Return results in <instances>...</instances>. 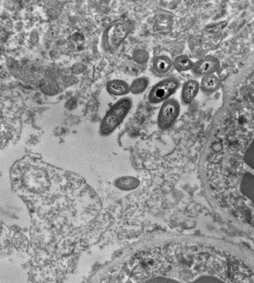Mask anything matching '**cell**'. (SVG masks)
<instances>
[{
	"instance_id": "12",
	"label": "cell",
	"mask_w": 254,
	"mask_h": 283,
	"mask_svg": "<svg viewBox=\"0 0 254 283\" xmlns=\"http://www.w3.org/2000/svg\"><path fill=\"white\" fill-rule=\"evenodd\" d=\"M149 84V79L146 76H141L134 79L129 85L130 92L134 94L143 93Z\"/></svg>"
},
{
	"instance_id": "10",
	"label": "cell",
	"mask_w": 254,
	"mask_h": 283,
	"mask_svg": "<svg viewBox=\"0 0 254 283\" xmlns=\"http://www.w3.org/2000/svg\"><path fill=\"white\" fill-rule=\"evenodd\" d=\"M139 181L132 176H124L117 179L116 186L124 190H130L136 189L139 185Z\"/></svg>"
},
{
	"instance_id": "8",
	"label": "cell",
	"mask_w": 254,
	"mask_h": 283,
	"mask_svg": "<svg viewBox=\"0 0 254 283\" xmlns=\"http://www.w3.org/2000/svg\"><path fill=\"white\" fill-rule=\"evenodd\" d=\"M173 66V61L166 55L155 56L152 62V71L157 75H165L168 73Z\"/></svg>"
},
{
	"instance_id": "2",
	"label": "cell",
	"mask_w": 254,
	"mask_h": 283,
	"mask_svg": "<svg viewBox=\"0 0 254 283\" xmlns=\"http://www.w3.org/2000/svg\"><path fill=\"white\" fill-rule=\"evenodd\" d=\"M132 105L129 97H123L118 100L110 108L104 117L101 132L104 135L113 132L123 121Z\"/></svg>"
},
{
	"instance_id": "3",
	"label": "cell",
	"mask_w": 254,
	"mask_h": 283,
	"mask_svg": "<svg viewBox=\"0 0 254 283\" xmlns=\"http://www.w3.org/2000/svg\"><path fill=\"white\" fill-rule=\"evenodd\" d=\"M131 29L130 23L124 19L113 21L106 28L103 35L105 47L111 50L118 48L128 36Z\"/></svg>"
},
{
	"instance_id": "11",
	"label": "cell",
	"mask_w": 254,
	"mask_h": 283,
	"mask_svg": "<svg viewBox=\"0 0 254 283\" xmlns=\"http://www.w3.org/2000/svg\"><path fill=\"white\" fill-rule=\"evenodd\" d=\"M219 84V79L212 74L202 77L200 82V87L204 92H211L216 90Z\"/></svg>"
},
{
	"instance_id": "5",
	"label": "cell",
	"mask_w": 254,
	"mask_h": 283,
	"mask_svg": "<svg viewBox=\"0 0 254 283\" xmlns=\"http://www.w3.org/2000/svg\"><path fill=\"white\" fill-rule=\"evenodd\" d=\"M180 105L175 98H169L162 104L157 116V124L162 130H167L173 125L180 112Z\"/></svg>"
},
{
	"instance_id": "6",
	"label": "cell",
	"mask_w": 254,
	"mask_h": 283,
	"mask_svg": "<svg viewBox=\"0 0 254 283\" xmlns=\"http://www.w3.org/2000/svg\"><path fill=\"white\" fill-rule=\"evenodd\" d=\"M219 67V60L212 56H206L193 62L192 72L197 76L212 74Z\"/></svg>"
},
{
	"instance_id": "9",
	"label": "cell",
	"mask_w": 254,
	"mask_h": 283,
	"mask_svg": "<svg viewBox=\"0 0 254 283\" xmlns=\"http://www.w3.org/2000/svg\"><path fill=\"white\" fill-rule=\"evenodd\" d=\"M107 90L110 94L117 96L125 95L130 92L129 85L126 81L120 79L109 82Z\"/></svg>"
},
{
	"instance_id": "13",
	"label": "cell",
	"mask_w": 254,
	"mask_h": 283,
	"mask_svg": "<svg viewBox=\"0 0 254 283\" xmlns=\"http://www.w3.org/2000/svg\"><path fill=\"white\" fill-rule=\"evenodd\" d=\"M193 62L186 55L177 56L173 61V66L179 72H185L191 70Z\"/></svg>"
},
{
	"instance_id": "1",
	"label": "cell",
	"mask_w": 254,
	"mask_h": 283,
	"mask_svg": "<svg viewBox=\"0 0 254 283\" xmlns=\"http://www.w3.org/2000/svg\"><path fill=\"white\" fill-rule=\"evenodd\" d=\"M162 261L161 257L157 253H142L131 260V275L137 280L150 277L161 268Z\"/></svg>"
},
{
	"instance_id": "14",
	"label": "cell",
	"mask_w": 254,
	"mask_h": 283,
	"mask_svg": "<svg viewBox=\"0 0 254 283\" xmlns=\"http://www.w3.org/2000/svg\"><path fill=\"white\" fill-rule=\"evenodd\" d=\"M132 58L136 63L144 64L148 61L149 58V54L146 50L138 49L133 51Z\"/></svg>"
},
{
	"instance_id": "4",
	"label": "cell",
	"mask_w": 254,
	"mask_h": 283,
	"mask_svg": "<svg viewBox=\"0 0 254 283\" xmlns=\"http://www.w3.org/2000/svg\"><path fill=\"white\" fill-rule=\"evenodd\" d=\"M179 85V81L174 77L159 81L151 88L148 95L149 101L152 104L164 102L177 91Z\"/></svg>"
},
{
	"instance_id": "7",
	"label": "cell",
	"mask_w": 254,
	"mask_h": 283,
	"mask_svg": "<svg viewBox=\"0 0 254 283\" xmlns=\"http://www.w3.org/2000/svg\"><path fill=\"white\" fill-rule=\"evenodd\" d=\"M199 89L198 82L193 79L186 81L182 87L181 101L185 104H190L196 96Z\"/></svg>"
}]
</instances>
